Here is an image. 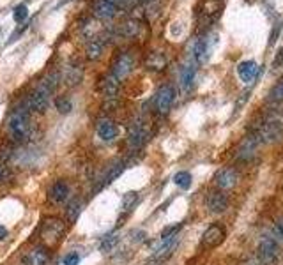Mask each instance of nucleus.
<instances>
[{"label": "nucleus", "mask_w": 283, "mask_h": 265, "mask_svg": "<svg viewBox=\"0 0 283 265\" xmlns=\"http://www.w3.org/2000/svg\"><path fill=\"white\" fill-rule=\"evenodd\" d=\"M274 232H276V235H278V240L283 243V216L276 220V225H274Z\"/></svg>", "instance_id": "obj_36"}, {"label": "nucleus", "mask_w": 283, "mask_h": 265, "mask_svg": "<svg viewBox=\"0 0 283 265\" xmlns=\"http://www.w3.org/2000/svg\"><path fill=\"white\" fill-rule=\"evenodd\" d=\"M7 133L14 143H23L30 134V111L29 106L16 108L7 121Z\"/></svg>", "instance_id": "obj_2"}, {"label": "nucleus", "mask_w": 283, "mask_h": 265, "mask_svg": "<svg viewBox=\"0 0 283 265\" xmlns=\"http://www.w3.org/2000/svg\"><path fill=\"white\" fill-rule=\"evenodd\" d=\"M258 262L262 265H276L280 260V246L273 235H262L257 248Z\"/></svg>", "instance_id": "obj_5"}, {"label": "nucleus", "mask_w": 283, "mask_h": 265, "mask_svg": "<svg viewBox=\"0 0 283 265\" xmlns=\"http://www.w3.org/2000/svg\"><path fill=\"white\" fill-rule=\"evenodd\" d=\"M82 207H83V203L80 202V200H73L69 205H67V210H66L67 220H69L71 223H75L76 220H78L80 212H82Z\"/></svg>", "instance_id": "obj_26"}, {"label": "nucleus", "mask_w": 283, "mask_h": 265, "mask_svg": "<svg viewBox=\"0 0 283 265\" xmlns=\"http://www.w3.org/2000/svg\"><path fill=\"white\" fill-rule=\"evenodd\" d=\"M66 232H67L66 221L60 220V218H57V216H48V218H44L39 226L41 243H43L44 248L53 249L64 240Z\"/></svg>", "instance_id": "obj_1"}, {"label": "nucleus", "mask_w": 283, "mask_h": 265, "mask_svg": "<svg viewBox=\"0 0 283 265\" xmlns=\"http://www.w3.org/2000/svg\"><path fill=\"white\" fill-rule=\"evenodd\" d=\"M237 73H239V78L243 80L246 85H250V83H253L255 78H257L258 66L253 60H244V62H241L239 66H237Z\"/></svg>", "instance_id": "obj_16"}, {"label": "nucleus", "mask_w": 283, "mask_h": 265, "mask_svg": "<svg viewBox=\"0 0 283 265\" xmlns=\"http://www.w3.org/2000/svg\"><path fill=\"white\" fill-rule=\"evenodd\" d=\"M165 64H167V60L163 59L161 55H158V53H154V55L149 59V69H154V71H159V69H163L165 67Z\"/></svg>", "instance_id": "obj_29"}, {"label": "nucleus", "mask_w": 283, "mask_h": 265, "mask_svg": "<svg viewBox=\"0 0 283 265\" xmlns=\"http://www.w3.org/2000/svg\"><path fill=\"white\" fill-rule=\"evenodd\" d=\"M149 126L145 121L138 118L136 122H133V126L129 128L128 133V147L131 151H140L142 147L145 145V141L149 140Z\"/></svg>", "instance_id": "obj_6"}, {"label": "nucleus", "mask_w": 283, "mask_h": 265, "mask_svg": "<svg viewBox=\"0 0 283 265\" xmlns=\"http://www.w3.org/2000/svg\"><path fill=\"white\" fill-rule=\"evenodd\" d=\"M255 134L260 138L262 143H273L283 136V113L274 111V113L266 115L262 124L257 128Z\"/></svg>", "instance_id": "obj_4"}, {"label": "nucleus", "mask_w": 283, "mask_h": 265, "mask_svg": "<svg viewBox=\"0 0 283 265\" xmlns=\"http://www.w3.org/2000/svg\"><path fill=\"white\" fill-rule=\"evenodd\" d=\"M119 87H121V82H119L115 76H113V75L106 76L105 82H103V95H105V99H108V101L117 99Z\"/></svg>", "instance_id": "obj_19"}, {"label": "nucleus", "mask_w": 283, "mask_h": 265, "mask_svg": "<svg viewBox=\"0 0 283 265\" xmlns=\"http://www.w3.org/2000/svg\"><path fill=\"white\" fill-rule=\"evenodd\" d=\"M83 78V69L76 64V66H67L66 67V75H64V80H66L67 85H78Z\"/></svg>", "instance_id": "obj_23"}, {"label": "nucleus", "mask_w": 283, "mask_h": 265, "mask_svg": "<svg viewBox=\"0 0 283 265\" xmlns=\"http://www.w3.org/2000/svg\"><path fill=\"white\" fill-rule=\"evenodd\" d=\"M92 11L99 20H110V18L115 16L117 6L113 2H110V0H96L92 6Z\"/></svg>", "instance_id": "obj_17"}, {"label": "nucleus", "mask_w": 283, "mask_h": 265, "mask_svg": "<svg viewBox=\"0 0 283 265\" xmlns=\"http://www.w3.org/2000/svg\"><path fill=\"white\" fill-rule=\"evenodd\" d=\"M23 265H48L50 263V249L44 246H36L27 251L21 258Z\"/></svg>", "instance_id": "obj_10"}, {"label": "nucleus", "mask_w": 283, "mask_h": 265, "mask_svg": "<svg viewBox=\"0 0 283 265\" xmlns=\"http://www.w3.org/2000/svg\"><path fill=\"white\" fill-rule=\"evenodd\" d=\"M175 101V88L172 85H163L154 95V110L159 115H167Z\"/></svg>", "instance_id": "obj_7"}, {"label": "nucleus", "mask_w": 283, "mask_h": 265, "mask_svg": "<svg viewBox=\"0 0 283 265\" xmlns=\"http://www.w3.org/2000/svg\"><path fill=\"white\" fill-rule=\"evenodd\" d=\"M96 133H98L101 141H113L119 136V128L113 121L103 118V121H99L98 126H96Z\"/></svg>", "instance_id": "obj_14"}, {"label": "nucleus", "mask_w": 283, "mask_h": 265, "mask_svg": "<svg viewBox=\"0 0 283 265\" xmlns=\"http://www.w3.org/2000/svg\"><path fill=\"white\" fill-rule=\"evenodd\" d=\"M182 228V225L179 223V225H172V226H167L165 230L161 232V239H168V237H174L179 233V230Z\"/></svg>", "instance_id": "obj_33"}, {"label": "nucleus", "mask_w": 283, "mask_h": 265, "mask_svg": "<svg viewBox=\"0 0 283 265\" xmlns=\"http://www.w3.org/2000/svg\"><path fill=\"white\" fill-rule=\"evenodd\" d=\"M57 78H59L57 75H52L39 83V87H37L29 98V105H27L29 110H34V111H37V113H43V111L48 110L50 98H52V92L57 85Z\"/></svg>", "instance_id": "obj_3"}, {"label": "nucleus", "mask_w": 283, "mask_h": 265, "mask_svg": "<svg viewBox=\"0 0 283 265\" xmlns=\"http://www.w3.org/2000/svg\"><path fill=\"white\" fill-rule=\"evenodd\" d=\"M13 16H14V20H16L18 23L25 21L27 16H29V9H27V4H18V6L14 7Z\"/></svg>", "instance_id": "obj_30"}, {"label": "nucleus", "mask_w": 283, "mask_h": 265, "mask_svg": "<svg viewBox=\"0 0 283 265\" xmlns=\"http://www.w3.org/2000/svg\"><path fill=\"white\" fill-rule=\"evenodd\" d=\"M69 195H71V189H69V184H67L66 180H55L48 189V200L53 205L64 203L69 198Z\"/></svg>", "instance_id": "obj_9"}, {"label": "nucleus", "mask_w": 283, "mask_h": 265, "mask_svg": "<svg viewBox=\"0 0 283 265\" xmlns=\"http://www.w3.org/2000/svg\"><path fill=\"white\" fill-rule=\"evenodd\" d=\"M269 101H274V103L283 101V80H281V82H278L276 85L271 88V92H269Z\"/></svg>", "instance_id": "obj_28"}, {"label": "nucleus", "mask_w": 283, "mask_h": 265, "mask_svg": "<svg viewBox=\"0 0 283 265\" xmlns=\"http://www.w3.org/2000/svg\"><path fill=\"white\" fill-rule=\"evenodd\" d=\"M174 182L175 186H179L181 189H188L191 186V174L190 172H177L174 175Z\"/></svg>", "instance_id": "obj_27"}, {"label": "nucleus", "mask_w": 283, "mask_h": 265, "mask_svg": "<svg viewBox=\"0 0 283 265\" xmlns=\"http://www.w3.org/2000/svg\"><path fill=\"white\" fill-rule=\"evenodd\" d=\"M225 237H227V232H225L223 226L220 223H213L211 226H207V230L202 235V246L207 249H214L223 244Z\"/></svg>", "instance_id": "obj_8"}, {"label": "nucleus", "mask_w": 283, "mask_h": 265, "mask_svg": "<svg viewBox=\"0 0 283 265\" xmlns=\"http://www.w3.org/2000/svg\"><path fill=\"white\" fill-rule=\"evenodd\" d=\"M195 76H197V67H195L193 62H190V64H186V66H182L181 75H179V82H181L182 90L188 92L190 88L193 87Z\"/></svg>", "instance_id": "obj_18"}, {"label": "nucleus", "mask_w": 283, "mask_h": 265, "mask_svg": "<svg viewBox=\"0 0 283 265\" xmlns=\"http://www.w3.org/2000/svg\"><path fill=\"white\" fill-rule=\"evenodd\" d=\"M122 34H124L126 37H133L136 36V32H138V23L136 21H126L124 25H122Z\"/></svg>", "instance_id": "obj_32"}, {"label": "nucleus", "mask_w": 283, "mask_h": 265, "mask_svg": "<svg viewBox=\"0 0 283 265\" xmlns=\"http://www.w3.org/2000/svg\"><path fill=\"white\" fill-rule=\"evenodd\" d=\"M11 179V170L4 163H0V184L7 182Z\"/></svg>", "instance_id": "obj_35"}, {"label": "nucleus", "mask_w": 283, "mask_h": 265, "mask_svg": "<svg viewBox=\"0 0 283 265\" xmlns=\"http://www.w3.org/2000/svg\"><path fill=\"white\" fill-rule=\"evenodd\" d=\"M7 235H9V232H7V228H6V226L0 225V240L7 239Z\"/></svg>", "instance_id": "obj_38"}, {"label": "nucleus", "mask_w": 283, "mask_h": 265, "mask_svg": "<svg viewBox=\"0 0 283 265\" xmlns=\"http://www.w3.org/2000/svg\"><path fill=\"white\" fill-rule=\"evenodd\" d=\"M142 2H154V0H142Z\"/></svg>", "instance_id": "obj_40"}, {"label": "nucleus", "mask_w": 283, "mask_h": 265, "mask_svg": "<svg viewBox=\"0 0 283 265\" xmlns=\"http://www.w3.org/2000/svg\"><path fill=\"white\" fill-rule=\"evenodd\" d=\"M117 244H119V235H117V233H108V235L103 237L101 244H99V251H101V253H110Z\"/></svg>", "instance_id": "obj_25"}, {"label": "nucleus", "mask_w": 283, "mask_h": 265, "mask_svg": "<svg viewBox=\"0 0 283 265\" xmlns=\"http://www.w3.org/2000/svg\"><path fill=\"white\" fill-rule=\"evenodd\" d=\"M207 52H209V46H207V39L205 37H198L193 44V59L197 64H204L207 60Z\"/></svg>", "instance_id": "obj_20"}, {"label": "nucleus", "mask_w": 283, "mask_h": 265, "mask_svg": "<svg viewBox=\"0 0 283 265\" xmlns=\"http://www.w3.org/2000/svg\"><path fill=\"white\" fill-rule=\"evenodd\" d=\"M55 106H57V110H59L60 113H64V115L69 113V111L73 110V103L67 98H59L55 101Z\"/></svg>", "instance_id": "obj_31"}, {"label": "nucleus", "mask_w": 283, "mask_h": 265, "mask_svg": "<svg viewBox=\"0 0 283 265\" xmlns=\"http://www.w3.org/2000/svg\"><path fill=\"white\" fill-rule=\"evenodd\" d=\"M207 209L213 214H221L228 209V197L223 191H213L207 197Z\"/></svg>", "instance_id": "obj_15"}, {"label": "nucleus", "mask_w": 283, "mask_h": 265, "mask_svg": "<svg viewBox=\"0 0 283 265\" xmlns=\"http://www.w3.org/2000/svg\"><path fill=\"white\" fill-rule=\"evenodd\" d=\"M133 67H135V60H133V57L129 55V53H121V55L117 57L115 64H113L112 75L121 82V80H124L126 76L133 71Z\"/></svg>", "instance_id": "obj_11"}, {"label": "nucleus", "mask_w": 283, "mask_h": 265, "mask_svg": "<svg viewBox=\"0 0 283 265\" xmlns=\"http://www.w3.org/2000/svg\"><path fill=\"white\" fill-rule=\"evenodd\" d=\"M103 52H105V43H103L101 39H92V41H89V44H87L85 55L89 60H98L99 57L103 55Z\"/></svg>", "instance_id": "obj_22"}, {"label": "nucleus", "mask_w": 283, "mask_h": 265, "mask_svg": "<svg viewBox=\"0 0 283 265\" xmlns=\"http://www.w3.org/2000/svg\"><path fill=\"white\" fill-rule=\"evenodd\" d=\"M62 263L64 265H78L80 263V255L78 253H67L66 256H64V260H62Z\"/></svg>", "instance_id": "obj_34"}, {"label": "nucleus", "mask_w": 283, "mask_h": 265, "mask_svg": "<svg viewBox=\"0 0 283 265\" xmlns=\"http://www.w3.org/2000/svg\"><path fill=\"white\" fill-rule=\"evenodd\" d=\"M237 179H239V175H237L235 170H232V168H223V170L216 172V175H214V184H216L221 191L232 189L237 184Z\"/></svg>", "instance_id": "obj_13"}, {"label": "nucleus", "mask_w": 283, "mask_h": 265, "mask_svg": "<svg viewBox=\"0 0 283 265\" xmlns=\"http://www.w3.org/2000/svg\"><path fill=\"white\" fill-rule=\"evenodd\" d=\"M110 2H113L115 6H122V4H126L128 0H110Z\"/></svg>", "instance_id": "obj_39"}, {"label": "nucleus", "mask_w": 283, "mask_h": 265, "mask_svg": "<svg viewBox=\"0 0 283 265\" xmlns=\"http://www.w3.org/2000/svg\"><path fill=\"white\" fill-rule=\"evenodd\" d=\"M138 203V193L136 191H129L122 197V202H121V212L122 214H128L133 210V207Z\"/></svg>", "instance_id": "obj_24"}, {"label": "nucleus", "mask_w": 283, "mask_h": 265, "mask_svg": "<svg viewBox=\"0 0 283 265\" xmlns=\"http://www.w3.org/2000/svg\"><path fill=\"white\" fill-rule=\"evenodd\" d=\"M274 67H281L283 66V48L278 52V55H276V59H274V64H273Z\"/></svg>", "instance_id": "obj_37"}, {"label": "nucleus", "mask_w": 283, "mask_h": 265, "mask_svg": "<svg viewBox=\"0 0 283 265\" xmlns=\"http://www.w3.org/2000/svg\"><path fill=\"white\" fill-rule=\"evenodd\" d=\"M262 145L260 138L255 133H251L250 136H246L243 140V143L239 145V151H237V159H250L251 156L257 152V149Z\"/></svg>", "instance_id": "obj_12"}, {"label": "nucleus", "mask_w": 283, "mask_h": 265, "mask_svg": "<svg viewBox=\"0 0 283 265\" xmlns=\"http://www.w3.org/2000/svg\"><path fill=\"white\" fill-rule=\"evenodd\" d=\"M124 163L122 161H119V163H115V164H112V166L106 170V174H105V177L101 179V182H99V186H98V189H101V187H105V186H108V184H112L113 180L117 179L119 175L124 172Z\"/></svg>", "instance_id": "obj_21"}]
</instances>
